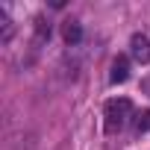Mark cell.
Listing matches in <instances>:
<instances>
[{"label": "cell", "instance_id": "ba28073f", "mask_svg": "<svg viewBox=\"0 0 150 150\" xmlns=\"http://www.w3.org/2000/svg\"><path fill=\"white\" fill-rule=\"evenodd\" d=\"M144 91H150V80H144Z\"/></svg>", "mask_w": 150, "mask_h": 150}, {"label": "cell", "instance_id": "52a82bcc", "mask_svg": "<svg viewBox=\"0 0 150 150\" xmlns=\"http://www.w3.org/2000/svg\"><path fill=\"white\" fill-rule=\"evenodd\" d=\"M47 38H50V21L44 15H38L35 18V44H44Z\"/></svg>", "mask_w": 150, "mask_h": 150}, {"label": "cell", "instance_id": "6da1fadb", "mask_svg": "<svg viewBox=\"0 0 150 150\" xmlns=\"http://www.w3.org/2000/svg\"><path fill=\"white\" fill-rule=\"evenodd\" d=\"M135 112H132V100L127 97H112L103 106V127L106 132H121L127 124H132Z\"/></svg>", "mask_w": 150, "mask_h": 150}, {"label": "cell", "instance_id": "7a4b0ae2", "mask_svg": "<svg viewBox=\"0 0 150 150\" xmlns=\"http://www.w3.org/2000/svg\"><path fill=\"white\" fill-rule=\"evenodd\" d=\"M129 59L138 62V65H150V38L144 33L129 35Z\"/></svg>", "mask_w": 150, "mask_h": 150}, {"label": "cell", "instance_id": "3957f363", "mask_svg": "<svg viewBox=\"0 0 150 150\" xmlns=\"http://www.w3.org/2000/svg\"><path fill=\"white\" fill-rule=\"evenodd\" d=\"M127 80H129V56H115L112 71H109V83L112 86H121Z\"/></svg>", "mask_w": 150, "mask_h": 150}, {"label": "cell", "instance_id": "277c9868", "mask_svg": "<svg viewBox=\"0 0 150 150\" xmlns=\"http://www.w3.org/2000/svg\"><path fill=\"white\" fill-rule=\"evenodd\" d=\"M62 38H65V44L77 47V44L83 41V24H80V21H65V24H62Z\"/></svg>", "mask_w": 150, "mask_h": 150}, {"label": "cell", "instance_id": "8992f818", "mask_svg": "<svg viewBox=\"0 0 150 150\" xmlns=\"http://www.w3.org/2000/svg\"><path fill=\"white\" fill-rule=\"evenodd\" d=\"M144 132H150V109H141L132 118V135H144Z\"/></svg>", "mask_w": 150, "mask_h": 150}, {"label": "cell", "instance_id": "5b68a950", "mask_svg": "<svg viewBox=\"0 0 150 150\" xmlns=\"http://www.w3.org/2000/svg\"><path fill=\"white\" fill-rule=\"evenodd\" d=\"M12 35H15V24H12L9 12L0 6V44H9V41H12Z\"/></svg>", "mask_w": 150, "mask_h": 150}]
</instances>
